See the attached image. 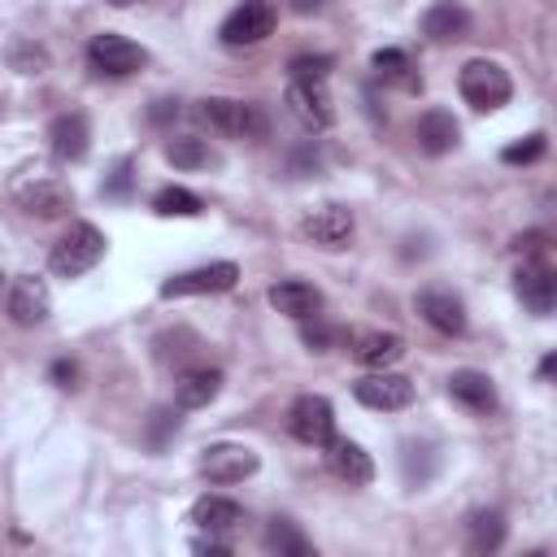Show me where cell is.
<instances>
[{
	"mask_svg": "<svg viewBox=\"0 0 557 557\" xmlns=\"http://www.w3.org/2000/svg\"><path fill=\"white\" fill-rule=\"evenodd\" d=\"M287 426H292V435H296L300 444H331V435H335V409H331L326 396L305 392V396L292 400Z\"/></svg>",
	"mask_w": 557,
	"mask_h": 557,
	"instance_id": "obj_8",
	"label": "cell"
},
{
	"mask_svg": "<svg viewBox=\"0 0 557 557\" xmlns=\"http://www.w3.org/2000/svg\"><path fill=\"white\" fill-rule=\"evenodd\" d=\"M191 548H196V553H209V557H226V553H231V540H222V535H200V540H191Z\"/></svg>",
	"mask_w": 557,
	"mask_h": 557,
	"instance_id": "obj_36",
	"label": "cell"
},
{
	"mask_svg": "<svg viewBox=\"0 0 557 557\" xmlns=\"http://www.w3.org/2000/svg\"><path fill=\"white\" fill-rule=\"evenodd\" d=\"M152 209L161 213V218H196L200 209H205V200L196 196V191H187V187H161L157 196H152Z\"/></svg>",
	"mask_w": 557,
	"mask_h": 557,
	"instance_id": "obj_29",
	"label": "cell"
},
{
	"mask_svg": "<svg viewBox=\"0 0 557 557\" xmlns=\"http://www.w3.org/2000/svg\"><path fill=\"white\" fill-rule=\"evenodd\" d=\"M300 339H305L313 352H326V348H331V339H335V331H331V326H322V322H318V313H313V318H305Z\"/></svg>",
	"mask_w": 557,
	"mask_h": 557,
	"instance_id": "obj_34",
	"label": "cell"
},
{
	"mask_svg": "<svg viewBox=\"0 0 557 557\" xmlns=\"http://www.w3.org/2000/svg\"><path fill=\"white\" fill-rule=\"evenodd\" d=\"M265 553H278V557H309L313 553V544L296 531V522H287V518H274L270 527H265Z\"/></svg>",
	"mask_w": 557,
	"mask_h": 557,
	"instance_id": "obj_28",
	"label": "cell"
},
{
	"mask_svg": "<svg viewBox=\"0 0 557 557\" xmlns=\"http://www.w3.org/2000/svg\"><path fill=\"white\" fill-rule=\"evenodd\" d=\"M374 74H379L383 83L405 87V91H418V87H422V78L413 74V61H409L400 48H383V52H374Z\"/></svg>",
	"mask_w": 557,
	"mask_h": 557,
	"instance_id": "obj_26",
	"label": "cell"
},
{
	"mask_svg": "<svg viewBox=\"0 0 557 557\" xmlns=\"http://www.w3.org/2000/svg\"><path fill=\"white\" fill-rule=\"evenodd\" d=\"M270 305H274L278 313H287V318L305 322V318H313V313L322 309V292H318L313 283L283 278V283H274V287H270Z\"/></svg>",
	"mask_w": 557,
	"mask_h": 557,
	"instance_id": "obj_21",
	"label": "cell"
},
{
	"mask_svg": "<svg viewBox=\"0 0 557 557\" xmlns=\"http://www.w3.org/2000/svg\"><path fill=\"white\" fill-rule=\"evenodd\" d=\"M500 544H505V513L500 509L470 513V540H466V548L470 553H496Z\"/></svg>",
	"mask_w": 557,
	"mask_h": 557,
	"instance_id": "obj_25",
	"label": "cell"
},
{
	"mask_svg": "<svg viewBox=\"0 0 557 557\" xmlns=\"http://www.w3.org/2000/svg\"><path fill=\"white\" fill-rule=\"evenodd\" d=\"M104 248H109V239L100 235V226H91V222H74V226L52 244L48 265H52V274H61V278H78V274H87V270L100 265Z\"/></svg>",
	"mask_w": 557,
	"mask_h": 557,
	"instance_id": "obj_2",
	"label": "cell"
},
{
	"mask_svg": "<svg viewBox=\"0 0 557 557\" xmlns=\"http://www.w3.org/2000/svg\"><path fill=\"white\" fill-rule=\"evenodd\" d=\"M52 379H57V387H74V379H78V366L74 361H52Z\"/></svg>",
	"mask_w": 557,
	"mask_h": 557,
	"instance_id": "obj_37",
	"label": "cell"
},
{
	"mask_svg": "<svg viewBox=\"0 0 557 557\" xmlns=\"http://www.w3.org/2000/svg\"><path fill=\"white\" fill-rule=\"evenodd\" d=\"M17 205L30 218H61V213H70L74 196H70V187L61 178H30V183L17 187Z\"/></svg>",
	"mask_w": 557,
	"mask_h": 557,
	"instance_id": "obj_15",
	"label": "cell"
},
{
	"mask_svg": "<svg viewBox=\"0 0 557 557\" xmlns=\"http://www.w3.org/2000/svg\"><path fill=\"white\" fill-rule=\"evenodd\" d=\"M413 139H418V148H422L426 157H444V152L457 148L461 126H457V117H453L448 109H426V113L418 117V126H413Z\"/></svg>",
	"mask_w": 557,
	"mask_h": 557,
	"instance_id": "obj_17",
	"label": "cell"
},
{
	"mask_svg": "<svg viewBox=\"0 0 557 557\" xmlns=\"http://www.w3.org/2000/svg\"><path fill=\"white\" fill-rule=\"evenodd\" d=\"M104 4H113V9H135V4H152V0H104Z\"/></svg>",
	"mask_w": 557,
	"mask_h": 557,
	"instance_id": "obj_40",
	"label": "cell"
},
{
	"mask_svg": "<svg viewBox=\"0 0 557 557\" xmlns=\"http://www.w3.org/2000/svg\"><path fill=\"white\" fill-rule=\"evenodd\" d=\"M4 313L17 322V326H39L48 313H52V296H48V283L35 278V274H22L9 283V296H4Z\"/></svg>",
	"mask_w": 557,
	"mask_h": 557,
	"instance_id": "obj_12",
	"label": "cell"
},
{
	"mask_svg": "<svg viewBox=\"0 0 557 557\" xmlns=\"http://www.w3.org/2000/svg\"><path fill=\"white\" fill-rule=\"evenodd\" d=\"M87 61H91V70H96V74L126 78V74H135L139 65H148V52H144L135 39L104 30V35H96V39L87 44Z\"/></svg>",
	"mask_w": 557,
	"mask_h": 557,
	"instance_id": "obj_5",
	"label": "cell"
},
{
	"mask_svg": "<svg viewBox=\"0 0 557 557\" xmlns=\"http://www.w3.org/2000/svg\"><path fill=\"white\" fill-rule=\"evenodd\" d=\"M9 65H13L17 74H44V70H48V52H44L39 44H30V39H17V44L9 48Z\"/></svg>",
	"mask_w": 557,
	"mask_h": 557,
	"instance_id": "obj_30",
	"label": "cell"
},
{
	"mask_svg": "<svg viewBox=\"0 0 557 557\" xmlns=\"http://www.w3.org/2000/svg\"><path fill=\"white\" fill-rule=\"evenodd\" d=\"M239 283V265L235 261H209V265H196V270H183L174 278L161 283V296L174 300V296H213V292H231Z\"/></svg>",
	"mask_w": 557,
	"mask_h": 557,
	"instance_id": "obj_6",
	"label": "cell"
},
{
	"mask_svg": "<svg viewBox=\"0 0 557 557\" xmlns=\"http://www.w3.org/2000/svg\"><path fill=\"white\" fill-rule=\"evenodd\" d=\"M196 117L226 135V139H265L270 122H265V109L261 104H248V100H231V96H205L196 104Z\"/></svg>",
	"mask_w": 557,
	"mask_h": 557,
	"instance_id": "obj_1",
	"label": "cell"
},
{
	"mask_svg": "<svg viewBox=\"0 0 557 557\" xmlns=\"http://www.w3.org/2000/svg\"><path fill=\"white\" fill-rule=\"evenodd\" d=\"M448 396L470 413H492L496 409V383L483 370H453L448 374Z\"/></svg>",
	"mask_w": 557,
	"mask_h": 557,
	"instance_id": "obj_19",
	"label": "cell"
},
{
	"mask_svg": "<svg viewBox=\"0 0 557 557\" xmlns=\"http://www.w3.org/2000/svg\"><path fill=\"white\" fill-rule=\"evenodd\" d=\"M544 135L535 131V135H527V139H518V144H509V148H500V161L505 165H531V161H540L544 157Z\"/></svg>",
	"mask_w": 557,
	"mask_h": 557,
	"instance_id": "obj_31",
	"label": "cell"
},
{
	"mask_svg": "<svg viewBox=\"0 0 557 557\" xmlns=\"http://www.w3.org/2000/svg\"><path fill=\"white\" fill-rule=\"evenodd\" d=\"M331 65H335V61L318 52V57H292V65H287V70H292V78H300V83H326Z\"/></svg>",
	"mask_w": 557,
	"mask_h": 557,
	"instance_id": "obj_32",
	"label": "cell"
},
{
	"mask_svg": "<svg viewBox=\"0 0 557 557\" xmlns=\"http://www.w3.org/2000/svg\"><path fill=\"white\" fill-rule=\"evenodd\" d=\"M413 309L440 331V335H461L466 331V305L448 287H422L413 296Z\"/></svg>",
	"mask_w": 557,
	"mask_h": 557,
	"instance_id": "obj_14",
	"label": "cell"
},
{
	"mask_svg": "<svg viewBox=\"0 0 557 557\" xmlns=\"http://www.w3.org/2000/svg\"><path fill=\"white\" fill-rule=\"evenodd\" d=\"M261 457L248 448V444H209L200 453V474L218 487H231V483H244L248 474H257Z\"/></svg>",
	"mask_w": 557,
	"mask_h": 557,
	"instance_id": "obj_7",
	"label": "cell"
},
{
	"mask_svg": "<svg viewBox=\"0 0 557 557\" xmlns=\"http://www.w3.org/2000/svg\"><path fill=\"white\" fill-rule=\"evenodd\" d=\"M513 292L535 318H548L557 305V274L544 261H522V270L513 274Z\"/></svg>",
	"mask_w": 557,
	"mask_h": 557,
	"instance_id": "obj_13",
	"label": "cell"
},
{
	"mask_svg": "<svg viewBox=\"0 0 557 557\" xmlns=\"http://www.w3.org/2000/svg\"><path fill=\"white\" fill-rule=\"evenodd\" d=\"M191 522L209 535H231L239 522H244V509L231 500V496H200L191 505Z\"/></svg>",
	"mask_w": 557,
	"mask_h": 557,
	"instance_id": "obj_24",
	"label": "cell"
},
{
	"mask_svg": "<svg viewBox=\"0 0 557 557\" xmlns=\"http://www.w3.org/2000/svg\"><path fill=\"white\" fill-rule=\"evenodd\" d=\"M300 235L318 248H344L352 239V209L348 205H318L300 218Z\"/></svg>",
	"mask_w": 557,
	"mask_h": 557,
	"instance_id": "obj_11",
	"label": "cell"
},
{
	"mask_svg": "<svg viewBox=\"0 0 557 557\" xmlns=\"http://www.w3.org/2000/svg\"><path fill=\"white\" fill-rule=\"evenodd\" d=\"M148 117H152L157 126H161V122H170V117H178V100H152Z\"/></svg>",
	"mask_w": 557,
	"mask_h": 557,
	"instance_id": "obj_38",
	"label": "cell"
},
{
	"mask_svg": "<svg viewBox=\"0 0 557 557\" xmlns=\"http://www.w3.org/2000/svg\"><path fill=\"white\" fill-rule=\"evenodd\" d=\"M400 357H405V339L392 335V331H366V335L352 339V361H361L370 370H387Z\"/></svg>",
	"mask_w": 557,
	"mask_h": 557,
	"instance_id": "obj_22",
	"label": "cell"
},
{
	"mask_svg": "<svg viewBox=\"0 0 557 557\" xmlns=\"http://www.w3.org/2000/svg\"><path fill=\"white\" fill-rule=\"evenodd\" d=\"M326 461H331L335 479H344L348 487H366V483L374 479V461H370V453H366L361 444H352V440H335V435H331V453H326Z\"/></svg>",
	"mask_w": 557,
	"mask_h": 557,
	"instance_id": "obj_20",
	"label": "cell"
},
{
	"mask_svg": "<svg viewBox=\"0 0 557 557\" xmlns=\"http://www.w3.org/2000/svg\"><path fill=\"white\" fill-rule=\"evenodd\" d=\"M100 191H104V196H113V200H126V196H131V161H117Z\"/></svg>",
	"mask_w": 557,
	"mask_h": 557,
	"instance_id": "obj_33",
	"label": "cell"
},
{
	"mask_svg": "<svg viewBox=\"0 0 557 557\" xmlns=\"http://www.w3.org/2000/svg\"><path fill=\"white\" fill-rule=\"evenodd\" d=\"M283 104H287V113H292L305 131H326V126L335 122V109H331V91H326V83H300V78H292V87H287Z\"/></svg>",
	"mask_w": 557,
	"mask_h": 557,
	"instance_id": "obj_10",
	"label": "cell"
},
{
	"mask_svg": "<svg viewBox=\"0 0 557 557\" xmlns=\"http://www.w3.org/2000/svg\"><path fill=\"white\" fill-rule=\"evenodd\" d=\"M318 4H322V0H292V9H296V13H313Z\"/></svg>",
	"mask_w": 557,
	"mask_h": 557,
	"instance_id": "obj_39",
	"label": "cell"
},
{
	"mask_svg": "<svg viewBox=\"0 0 557 557\" xmlns=\"http://www.w3.org/2000/svg\"><path fill=\"white\" fill-rule=\"evenodd\" d=\"M422 35L431 44H457L470 35V9L461 0H435L426 13H422Z\"/></svg>",
	"mask_w": 557,
	"mask_h": 557,
	"instance_id": "obj_16",
	"label": "cell"
},
{
	"mask_svg": "<svg viewBox=\"0 0 557 557\" xmlns=\"http://www.w3.org/2000/svg\"><path fill=\"white\" fill-rule=\"evenodd\" d=\"M274 26H278V9H274L270 0H244V4H235V9L222 17L218 35H222L226 48H252V44L270 39Z\"/></svg>",
	"mask_w": 557,
	"mask_h": 557,
	"instance_id": "obj_4",
	"label": "cell"
},
{
	"mask_svg": "<svg viewBox=\"0 0 557 557\" xmlns=\"http://www.w3.org/2000/svg\"><path fill=\"white\" fill-rule=\"evenodd\" d=\"M457 87H461V100L470 109H479V113H492V109L509 104V96H513V83H509L505 65L500 61H487V57L466 61L461 74H457Z\"/></svg>",
	"mask_w": 557,
	"mask_h": 557,
	"instance_id": "obj_3",
	"label": "cell"
},
{
	"mask_svg": "<svg viewBox=\"0 0 557 557\" xmlns=\"http://www.w3.org/2000/svg\"><path fill=\"white\" fill-rule=\"evenodd\" d=\"M218 392H222V370H209V366L183 370V374L174 379V400H178V409H205Z\"/></svg>",
	"mask_w": 557,
	"mask_h": 557,
	"instance_id": "obj_23",
	"label": "cell"
},
{
	"mask_svg": "<svg viewBox=\"0 0 557 557\" xmlns=\"http://www.w3.org/2000/svg\"><path fill=\"white\" fill-rule=\"evenodd\" d=\"M165 431H178V413H174V409H157V413H152V435H148V444L161 448V444H165Z\"/></svg>",
	"mask_w": 557,
	"mask_h": 557,
	"instance_id": "obj_35",
	"label": "cell"
},
{
	"mask_svg": "<svg viewBox=\"0 0 557 557\" xmlns=\"http://www.w3.org/2000/svg\"><path fill=\"white\" fill-rule=\"evenodd\" d=\"M165 161H170L174 170H209L218 157L209 152L205 139H196V135H178V139L165 144Z\"/></svg>",
	"mask_w": 557,
	"mask_h": 557,
	"instance_id": "obj_27",
	"label": "cell"
},
{
	"mask_svg": "<svg viewBox=\"0 0 557 557\" xmlns=\"http://www.w3.org/2000/svg\"><path fill=\"white\" fill-rule=\"evenodd\" d=\"M352 396H357L366 409H383V413H392V409L413 405V383H409L405 374H392V370H370L366 379L352 383Z\"/></svg>",
	"mask_w": 557,
	"mask_h": 557,
	"instance_id": "obj_9",
	"label": "cell"
},
{
	"mask_svg": "<svg viewBox=\"0 0 557 557\" xmlns=\"http://www.w3.org/2000/svg\"><path fill=\"white\" fill-rule=\"evenodd\" d=\"M48 144H52V157H57V161H83L87 148H91V126H87V117H83V113H61V117H52Z\"/></svg>",
	"mask_w": 557,
	"mask_h": 557,
	"instance_id": "obj_18",
	"label": "cell"
}]
</instances>
